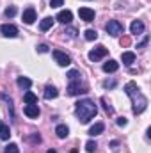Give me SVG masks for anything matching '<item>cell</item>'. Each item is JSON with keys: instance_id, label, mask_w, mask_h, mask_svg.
<instances>
[{"instance_id": "obj_1", "label": "cell", "mask_w": 151, "mask_h": 153, "mask_svg": "<svg viewBox=\"0 0 151 153\" xmlns=\"http://www.w3.org/2000/svg\"><path fill=\"white\" fill-rule=\"evenodd\" d=\"M124 93L130 96V100L133 103V107H132L133 114H142L146 111V107H148V98L141 93V89L137 87V84L135 82H128L124 85Z\"/></svg>"}, {"instance_id": "obj_2", "label": "cell", "mask_w": 151, "mask_h": 153, "mask_svg": "<svg viewBox=\"0 0 151 153\" xmlns=\"http://www.w3.org/2000/svg\"><path fill=\"white\" fill-rule=\"evenodd\" d=\"M75 114L80 119V123L85 125V123H89L94 116L98 114V109H96L93 100H80L75 107Z\"/></svg>"}, {"instance_id": "obj_3", "label": "cell", "mask_w": 151, "mask_h": 153, "mask_svg": "<svg viewBox=\"0 0 151 153\" xmlns=\"http://www.w3.org/2000/svg\"><path fill=\"white\" fill-rule=\"evenodd\" d=\"M105 30L110 34V36H119V34H123L124 32V27H123V23L121 22H117V20H110L107 25H105Z\"/></svg>"}, {"instance_id": "obj_4", "label": "cell", "mask_w": 151, "mask_h": 153, "mask_svg": "<svg viewBox=\"0 0 151 153\" xmlns=\"http://www.w3.org/2000/svg\"><path fill=\"white\" fill-rule=\"evenodd\" d=\"M53 59H55V62L59 66H70L71 64V57L68 53L61 52V50H53Z\"/></svg>"}, {"instance_id": "obj_5", "label": "cell", "mask_w": 151, "mask_h": 153, "mask_svg": "<svg viewBox=\"0 0 151 153\" xmlns=\"http://www.w3.org/2000/svg\"><path fill=\"white\" fill-rule=\"evenodd\" d=\"M82 93H87V87L82 85L80 80L70 82V85H68V94H70V96H76V94H82Z\"/></svg>"}, {"instance_id": "obj_6", "label": "cell", "mask_w": 151, "mask_h": 153, "mask_svg": "<svg viewBox=\"0 0 151 153\" xmlns=\"http://www.w3.org/2000/svg\"><path fill=\"white\" fill-rule=\"evenodd\" d=\"M107 53H109V50H107L105 46H96L94 50H91V52H89V59H91L93 62H96V61L103 59Z\"/></svg>"}, {"instance_id": "obj_7", "label": "cell", "mask_w": 151, "mask_h": 153, "mask_svg": "<svg viewBox=\"0 0 151 153\" xmlns=\"http://www.w3.org/2000/svg\"><path fill=\"white\" fill-rule=\"evenodd\" d=\"M78 16H80V20H84V22H87V23H89V22H93V20H94V16H96V14H94V11H93V9H89V7H80V9H78Z\"/></svg>"}, {"instance_id": "obj_8", "label": "cell", "mask_w": 151, "mask_h": 153, "mask_svg": "<svg viewBox=\"0 0 151 153\" xmlns=\"http://www.w3.org/2000/svg\"><path fill=\"white\" fill-rule=\"evenodd\" d=\"M0 30H2V34H4L5 38H16V36H18V29H16L13 23H5V25H2Z\"/></svg>"}, {"instance_id": "obj_9", "label": "cell", "mask_w": 151, "mask_h": 153, "mask_svg": "<svg viewBox=\"0 0 151 153\" xmlns=\"http://www.w3.org/2000/svg\"><path fill=\"white\" fill-rule=\"evenodd\" d=\"M23 22L27 23V25H32L34 22H36V9L34 7H27L25 11H23Z\"/></svg>"}, {"instance_id": "obj_10", "label": "cell", "mask_w": 151, "mask_h": 153, "mask_svg": "<svg viewBox=\"0 0 151 153\" xmlns=\"http://www.w3.org/2000/svg\"><path fill=\"white\" fill-rule=\"evenodd\" d=\"M57 20L61 22V23H64V25H68V23H71V20H73V13L71 11H61L59 14H57Z\"/></svg>"}, {"instance_id": "obj_11", "label": "cell", "mask_w": 151, "mask_h": 153, "mask_svg": "<svg viewBox=\"0 0 151 153\" xmlns=\"http://www.w3.org/2000/svg\"><path fill=\"white\" fill-rule=\"evenodd\" d=\"M130 30H132V34L139 36V34H142V32H144V23H142L141 20H135V22H132Z\"/></svg>"}, {"instance_id": "obj_12", "label": "cell", "mask_w": 151, "mask_h": 153, "mask_svg": "<svg viewBox=\"0 0 151 153\" xmlns=\"http://www.w3.org/2000/svg\"><path fill=\"white\" fill-rule=\"evenodd\" d=\"M23 112H25L27 117H38V116L41 114V111H39L38 105H27V107L23 109Z\"/></svg>"}, {"instance_id": "obj_13", "label": "cell", "mask_w": 151, "mask_h": 153, "mask_svg": "<svg viewBox=\"0 0 151 153\" xmlns=\"http://www.w3.org/2000/svg\"><path fill=\"white\" fill-rule=\"evenodd\" d=\"M121 61H123V64H126V66H132V64L135 62V53H133V52H123V55H121Z\"/></svg>"}, {"instance_id": "obj_14", "label": "cell", "mask_w": 151, "mask_h": 153, "mask_svg": "<svg viewBox=\"0 0 151 153\" xmlns=\"http://www.w3.org/2000/svg\"><path fill=\"white\" fill-rule=\"evenodd\" d=\"M59 96V91L53 87V85H46L44 87V98L46 100H53V98H57Z\"/></svg>"}, {"instance_id": "obj_15", "label": "cell", "mask_w": 151, "mask_h": 153, "mask_svg": "<svg viewBox=\"0 0 151 153\" xmlns=\"http://www.w3.org/2000/svg\"><path fill=\"white\" fill-rule=\"evenodd\" d=\"M117 68H119V64H117L114 59H110L109 62L103 64V71H105V73H114V71H117Z\"/></svg>"}, {"instance_id": "obj_16", "label": "cell", "mask_w": 151, "mask_h": 153, "mask_svg": "<svg viewBox=\"0 0 151 153\" xmlns=\"http://www.w3.org/2000/svg\"><path fill=\"white\" fill-rule=\"evenodd\" d=\"M16 84H18V87H20V89H29V87L32 85V80H30V78H27V76H18Z\"/></svg>"}, {"instance_id": "obj_17", "label": "cell", "mask_w": 151, "mask_h": 153, "mask_svg": "<svg viewBox=\"0 0 151 153\" xmlns=\"http://www.w3.org/2000/svg\"><path fill=\"white\" fill-rule=\"evenodd\" d=\"M23 100H25L27 105H38V96H36L34 93H30V91H27V93L23 94Z\"/></svg>"}, {"instance_id": "obj_18", "label": "cell", "mask_w": 151, "mask_h": 153, "mask_svg": "<svg viewBox=\"0 0 151 153\" xmlns=\"http://www.w3.org/2000/svg\"><path fill=\"white\" fill-rule=\"evenodd\" d=\"M103 130H105V125H103V123H96V125H93V126L89 128V135H93V137H94V135H100Z\"/></svg>"}, {"instance_id": "obj_19", "label": "cell", "mask_w": 151, "mask_h": 153, "mask_svg": "<svg viewBox=\"0 0 151 153\" xmlns=\"http://www.w3.org/2000/svg\"><path fill=\"white\" fill-rule=\"evenodd\" d=\"M55 134H57V137H59V139H66V137H68V134H70V128H68L66 125H59V126L55 128Z\"/></svg>"}, {"instance_id": "obj_20", "label": "cell", "mask_w": 151, "mask_h": 153, "mask_svg": "<svg viewBox=\"0 0 151 153\" xmlns=\"http://www.w3.org/2000/svg\"><path fill=\"white\" fill-rule=\"evenodd\" d=\"M52 25H53V18H44V20H41L39 29H41L43 32H46L48 29H52Z\"/></svg>"}, {"instance_id": "obj_21", "label": "cell", "mask_w": 151, "mask_h": 153, "mask_svg": "<svg viewBox=\"0 0 151 153\" xmlns=\"http://www.w3.org/2000/svg\"><path fill=\"white\" fill-rule=\"evenodd\" d=\"M9 135H11L9 126H7V125H4V123H0V139H2V141H7V139H9Z\"/></svg>"}, {"instance_id": "obj_22", "label": "cell", "mask_w": 151, "mask_h": 153, "mask_svg": "<svg viewBox=\"0 0 151 153\" xmlns=\"http://www.w3.org/2000/svg\"><path fill=\"white\" fill-rule=\"evenodd\" d=\"M85 39H87V41H96V39H98V32L93 30V29H87V30H85Z\"/></svg>"}, {"instance_id": "obj_23", "label": "cell", "mask_w": 151, "mask_h": 153, "mask_svg": "<svg viewBox=\"0 0 151 153\" xmlns=\"http://www.w3.org/2000/svg\"><path fill=\"white\" fill-rule=\"evenodd\" d=\"M4 153H20V150H18V146H16L14 143H11V144H7V146H5Z\"/></svg>"}, {"instance_id": "obj_24", "label": "cell", "mask_w": 151, "mask_h": 153, "mask_svg": "<svg viewBox=\"0 0 151 153\" xmlns=\"http://www.w3.org/2000/svg\"><path fill=\"white\" fill-rule=\"evenodd\" d=\"M68 78H70V82H76V80H80V73H78L76 70H71V71L68 73Z\"/></svg>"}, {"instance_id": "obj_25", "label": "cell", "mask_w": 151, "mask_h": 153, "mask_svg": "<svg viewBox=\"0 0 151 153\" xmlns=\"http://www.w3.org/2000/svg\"><path fill=\"white\" fill-rule=\"evenodd\" d=\"M96 143L94 141H87V144H85V150H87V153H94L96 152Z\"/></svg>"}, {"instance_id": "obj_26", "label": "cell", "mask_w": 151, "mask_h": 153, "mask_svg": "<svg viewBox=\"0 0 151 153\" xmlns=\"http://www.w3.org/2000/svg\"><path fill=\"white\" fill-rule=\"evenodd\" d=\"M14 14H16V7H14V5H11V7L5 9V16H7V18H13Z\"/></svg>"}, {"instance_id": "obj_27", "label": "cell", "mask_w": 151, "mask_h": 153, "mask_svg": "<svg viewBox=\"0 0 151 153\" xmlns=\"http://www.w3.org/2000/svg\"><path fill=\"white\" fill-rule=\"evenodd\" d=\"M64 34H68L70 38H75V36H76V29H73V27H68V29L64 30Z\"/></svg>"}, {"instance_id": "obj_28", "label": "cell", "mask_w": 151, "mask_h": 153, "mask_svg": "<svg viewBox=\"0 0 151 153\" xmlns=\"http://www.w3.org/2000/svg\"><path fill=\"white\" fill-rule=\"evenodd\" d=\"M50 5L57 9V7H61V5H64V0H50Z\"/></svg>"}, {"instance_id": "obj_29", "label": "cell", "mask_w": 151, "mask_h": 153, "mask_svg": "<svg viewBox=\"0 0 151 153\" xmlns=\"http://www.w3.org/2000/svg\"><path fill=\"white\" fill-rule=\"evenodd\" d=\"M148 41H150V36H144V39H142V41L137 45V48H144V46L148 45Z\"/></svg>"}, {"instance_id": "obj_30", "label": "cell", "mask_w": 151, "mask_h": 153, "mask_svg": "<svg viewBox=\"0 0 151 153\" xmlns=\"http://www.w3.org/2000/svg\"><path fill=\"white\" fill-rule=\"evenodd\" d=\"M101 103H103V105H105V111H107V112H109V114H112V112H114V109H112V107H110V105H109V103H107V102H105V100H101Z\"/></svg>"}, {"instance_id": "obj_31", "label": "cell", "mask_w": 151, "mask_h": 153, "mask_svg": "<svg viewBox=\"0 0 151 153\" xmlns=\"http://www.w3.org/2000/svg\"><path fill=\"white\" fill-rule=\"evenodd\" d=\"M110 148H112V152H119V143L117 141H112L110 143Z\"/></svg>"}, {"instance_id": "obj_32", "label": "cell", "mask_w": 151, "mask_h": 153, "mask_svg": "<svg viewBox=\"0 0 151 153\" xmlns=\"http://www.w3.org/2000/svg\"><path fill=\"white\" fill-rule=\"evenodd\" d=\"M126 123H128L126 117H119V119H117V125H119V126H126Z\"/></svg>"}, {"instance_id": "obj_33", "label": "cell", "mask_w": 151, "mask_h": 153, "mask_svg": "<svg viewBox=\"0 0 151 153\" xmlns=\"http://www.w3.org/2000/svg\"><path fill=\"white\" fill-rule=\"evenodd\" d=\"M38 52H41V53L48 52V46H46V45H39V46H38Z\"/></svg>"}, {"instance_id": "obj_34", "label": "cell", "mask_w": 151, "mask_h": 153, "mask_svg": "<svg viewBox=\"0 0 151 153\" xmlns=\"http://www.w3.org/2000/svg\"><path fill=\"white\" fill-rule=\"evenodd\" d=\"M103 85H105V87H114V85H115V82H114V80H110V82L107 80V82H105Z\"/></svg>"}, {"instance_id": "obj_35", "label": "cell", "mask_w": 151, "mask_h": 153, "mask_svg": "<svg viewBox=\"0 0 151 153\" xmlns=\"http://www.w3.org/2000/svg\"><path fill=\"white\" fill-rule=\"evenodd\" d=\"M30 141H32V143H41V137H39V135H32Z\"/></svg>"}, {"instance_id": "obj_36", "label": "cell", "mask_w": 151, "mask_h": 153, "mask_svg": "<svg viewBox=\"0 0 151 153\" xmlns=\"http://www.w3.org/2000/svg\"><path fill=\"white\" fill-rule=\"evenodd\" d=\"M46 153H57V152H55V150H48Z\"/></svg>"}, {"instance_id": "obj_37", "label": "cell", "mask_w": 151, "mask_h": 153, "mask_svg": "<svg viewBox=\"0 0 151 153\" xmlns=\"http://www.w3.org/2000/svg\"><path fill=\"white\" fill-rule=\"evenodd\" d=\"M70 153H78V150H71V152H70Z\"/></svg>"}]
</instances>
